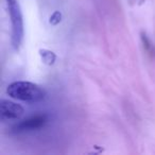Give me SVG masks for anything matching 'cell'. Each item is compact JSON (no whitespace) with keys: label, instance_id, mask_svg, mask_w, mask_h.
<instances>
[{"label":"cell","instance_id":"6da1fadb","mask_svg":"<svg viewBox=\"0 0 155 155\" xmlns=\"http://www.w3.org/2000/svg\"><path fill=\"white\" fill-rule=\"evenodd\" d=\"M7 94L13 99L29 103L41 102L46 97V91L43 87L34 83L25 82V81L11 83L7 88Z\"/></svg>","mask_w":155,"mask_h":155},{"label":"cell","instance_id":"7a4b0ae2","mask_svg":"<svg viewBox=\"0 0 155 155\" xmlns=\"http://www.w3.org/2000/svg\"><path fill=\"white\" fill-rule=\"evenodd\" d=\"M8 10L11 16L12 24V45L15 50H18L24 38V20L20 7L17 0H5Z\"/></svg>","mask_w":155,"mask_h":155},{"label":"cell","instance_id":"3957f363","mask_svg":"<svg viewBox=\"0 0 155 155\" xmlns=\"http://www.w3.org/2000/svg\"><path fill=\"white\" fill-rule=\"evenodd\" d=\"M49 121L47 114H35L24 120L19 121L13 127V132L15 133H25V132L36 131L44 127Z\"/></svg>","mask_w":155,"mask_h":155},{"label":"cell","instance_id":"277c9868","mask_svg":"<svg viewBox=\"0 0 155 155\" xmlns=\"http://www.w3.org/2000/svg\"><path fill=\"white\" fill-rule=\"evenodd\" d=\"M24 112V107L20 104L5 99L0 101V116H1L2 120H5V119H9V120L18 119L22 116Z\"/></svg>","mask_w":155,"mask_h":155},{"label":"cell","instance_id":"5b68a950","mask_svg":"<svg viewBox=\"0 0 155 155\" xmlns=\"http://www.w3.org/2000/svg\"><path fill=\"white\" fill-rule=\"evenodd\" d=\"M140 39H141V44L142 47H143V50L147 52L150 58H155V46L154 44L151 41V39L148 37V35L144 32L140 33Z\"/></svg>","mask_w":155,"mask_h":155},{"label":"cell","instance_id":"8992f818","mask_svg":"<svg viewBox=\"0 0 155 155\" xmlns=\"http://www.w3.org/2000/svg\"><path fill=\"white\" fill-rule=\"evenodd\" d=\"M39 55H41V61H43L46 65L54 64V62H55V60H56L55 53L47 49L39 50Z\"/></svg>","mask_w":155,"mask_h":155},{"label":"cell","instance_id":"52a82bcc","mask_svg":"<svg viewBox=\"0 0 155 155\" xmlns=\"http://www.w3.org/2000/svg\"><path fill=\"white\" fill-rule=\"evenodd\" d=\"M61 20H62V14H61V12L55 11L51 15V17H50V24L52 26H56V25L60 24Z\"/></svg>","mask_w":155,"mask_h":155}]
</instances>
